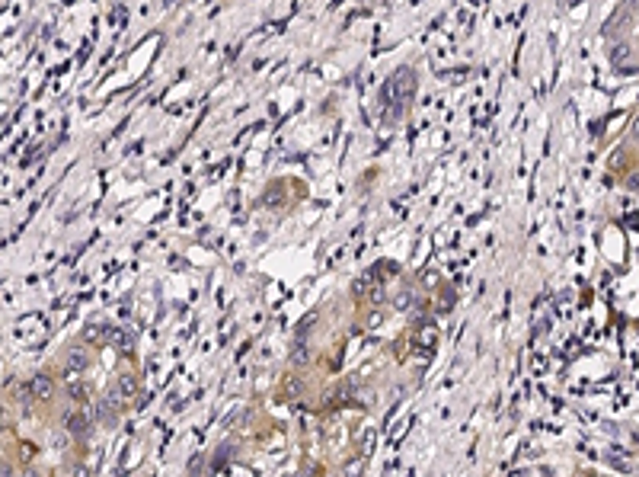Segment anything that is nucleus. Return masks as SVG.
Instances as JSON below:
<instances>
[{"label": "nucleus", "instance_id": "obj_9", "mask_svg": "<svg viewBox=\"0 0 639 477\" xmlns=\"http://www.w3.org/2000/svg\"><path fill=\"white\" fill-rule=\"evenodd\" d=\"M70 477H90V471L83 468V464H74V468H70Z\"/></svg>", "mask_w": 639, "mask_h": 477}, {"label": "nucleus", "instance_id": "obj_4", "mask_svg": "<svg viewBox=\"0 0 639 477\" xmlns=\"http://www.w3.org/2000/svg\"><path fill=\"white\" fill-rule=\"evenodd\" d=\"M115 413H118V403H115V394H109V397H103V400H99V420H106V423H112V420H115Z\"/></svg>", "mask_w": 639, "mask_h": 477}, {"label": "nucleus", "instance_id": "obj_5", "mask_svg": "<svg viewBox=\"0 0 639 477\" xmlns=\"http://www.w3.org/2000/svg\"><path fill=\"white\" fill-rule=\"evenodd\" d=\"M67 429L80 436V433H87V429H90V420H87L83 413H70V416H67Z\"/></svg>", "mask_w": 639, "mask_h": 477}, {"label": "nucleus", "instance_id": "obj_2", "mask_svg": "<svg viewBox=\"0 0 639 477\" xmlns=\"http://www.w3.org/2000/svg\"><path fill=\"white\" fill-rule=\"evenodd\" d=\"M112 394H118L122 400H131V397H135V394H138V381H135V375H118Z\"/></svg>", "mask_w": 639, "mask_h": 477}, {"label": "nucleus", "instance_id": "obj_1", "mask_svg": "<svg viewBox=\"0 0 639 477\" xmlns=\"http://www.w3.org/2000/svg\"><path fill=\"white\" fill-rule=\"evenodd\" d=\"M90 365V349L83 343H74V346H67V352H64V368L67 372H83V368Z\"/></svg>", "mask_w": 639, "mask_h": 477}, {"label": "nucleus", "instance_id": "obj_3", "mask_svg": "<svg viewBox=\"0 0 639 477\" xmlns=\"http://www.w3.org/2000/svg\"><path fill=\"white\" fill-rule=\"evenodd\" d=\"M29 388H32V397H39V400H48V397H52V391H55V381L48 378V375H35Z\"/></svg>", "mask_w": 639, "mask_h": 477}, {"label": "nucleus", "instance_id": "obj_6", "mask_svg": "<svg viewBox=\"0 0 639 477\" xmlns=\"http://www.w3.org/2000/svg\"><path fill=\"white\" fill-rule=\"evenodd\" d=\"M106 337H109V327H106V324H93V327H87V340H90V343H103Z\"/></svg>", "mask_w": 639, "mask_h": 477}, {"label": "nucleus", "instance_id": "obj_10", "mask_svg": "<svg viewBox=\"0 0 639 477\" xmlns=\"http://www.w3.org/2000/svg\"><path fill=\"white\" fill-rule=\"evenodd\" d=\"M0 477H13V471H10V464H4V468H0Z\"/></svg>", "mask_w": 639, "mask_h": 477}, {"label": "nucleus", "instance_id": "obj_7", "mask_svg": "<svg viewBox=\"0 0 639 477\" xmlns=\"http://www.w3.org/2000/svg\"><path fill=\"white\" fill-rule=\"evenodd\" d=\"M422 340H425V346H435V340H438V330L431 327V324H425V330H422Z\"/></svg>", "mask_w": 639, "mask_h": 477}, {"label": "nucleus", "instance_id": "obj_8", "mask_svg": "<svg viewBox=\"0 0 639 477\" xmlns=\"http://www.w3.org/2000/svg\"><path fill=\"white\" fill-rule=\"evenodd\" d=\"M291 359H294L297 365H300V362H307V346H304V343H297V349L291 352Z\"/></svg>", "mask_w": 639, "mask_h": 477}, {"label": "nucleus", "instance_id": "obj_11", "mask_svg": "<svg viewBox=\"0 0 639 477\" xmlns=\"http://www.w3.org/2000/svg\"><path fill=\"white\" fill-rule=\"evenodd\" d=\"M22 477H39V471H32V468H29V471H22Z\"/></svg>", "mask_w": 639, "mask_h": 477}]
</instances>
